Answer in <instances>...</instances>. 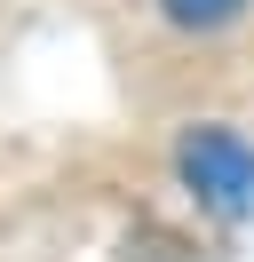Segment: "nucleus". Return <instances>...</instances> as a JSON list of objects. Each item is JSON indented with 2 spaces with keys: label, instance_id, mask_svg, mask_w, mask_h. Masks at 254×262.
Masks as SVG:
<instances>
[{
  "label": "nucleus",
  "instance_id": "nucleus-2",
  "mask_svg": "<svg viewBox=\"0 0 254 262\" xmlns=\"http://www.w3.org/2000/svg\"><path fill=\"white\" fill-rule=\"evenodd\" d=\"M159 8H167L175 24H190V32H206V24H230L246 0H159Z\"/></svg>",
  "mask_w": 254,
  "mask_h": 262
},
{
  "label": "nucleus",
  "instance_id": "nucleus-1",
  "mask_svg": "<svg viewBox=\"0 0 254 262\" xmlns=\"http://www.w3.org/2000/svg\"><path fill=\"white\" fill-rule=\"evenodd\" d=\"M183 183L206 199L215 214H254V151L238 143L230 127H199V135H183Z\"/></svg>",
  "mask_w": 254,
  "mask_h": 262
}]
</instances>
